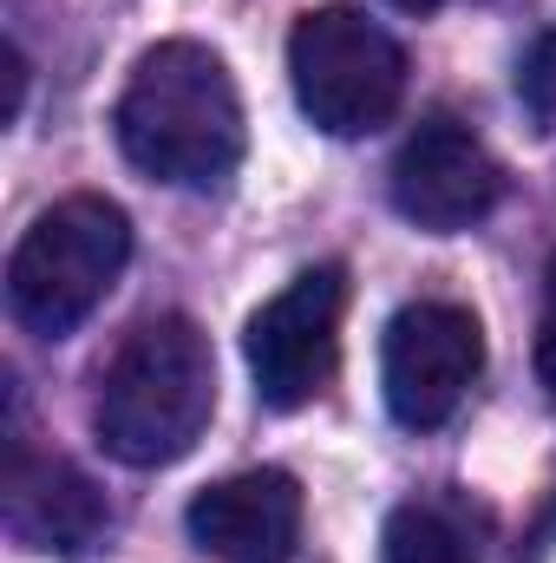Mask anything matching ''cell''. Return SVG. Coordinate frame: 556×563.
<instances>
[{
  "mask_svg": "<svg viewBox=\"0 0 556 563\" xmlns=\"http://www.w3.org/2000/svg\"><path fill=\"white\" fill-rule=\"evenodd\" d=\"M119 151L144 177L177 190H216L243 164V99L230 66L197 40H157L119 92Z\"/></svg>",
  "mask_w": 556,
  "mask_h": 563,
  "instance_id": "obj_1",
  "label": "cell"
},
{
  "mask_svg": "<svg viewBox=\"0 0 556 563\" xmlns=\"http://www.w3.org/2000/svg\"><path fill=\"white\" fill-rule=\"evenodd\" d=\"M216 413V354L190 314H151L125 334L99 380V445L132 465L157 472L184 459Z\"/></svg>",
  "mask_w": 556,
  "mask_h": 563,
  "instance_id": "obj_2",
  "label": "cell"
},
{
  "mask_svg": "<svg viewBox=\"0 0 556 563\" xmlns=\"http://www.w3.org/2000/svg\"><path fill=\"white\" fill-rule=\"evenodd\" d=\"M132 263V217L112 197H59L7 256V308L26 334L66 341Z\"/></svg>",
  "mask_w": 556,
  "mask_h": 563,
  "instance_id": "obj_3",
  "label": "cell"
},
{
  "mask_svg": "<svg viewBox=\"0 0 556 563\" xmlns=\"http://www.w3.org/2000/svg\"><path fill=\"white\" fill-rule=\"evenodd\" d=\"M294 106L327 139H367L393 125L407 99V46L347 0L308 7L288 33Z\"/></svg>",
  "mask_w": 556,
  "mask_h": 563,
  "instance_id": "obj_4",
  "label": "cell"
},
{
  "mask_svg": "<svg viewBox=\"0 0 556 563\" xmlns=\"http://www.w3.org/2000/svg\"><path fill=\"white\" fill-rule=\"evenodd\" d=\"M341 308H347V276L334 263L321 269H301L281 295H269L249 328H243V354H249V380H256V400L294 413L308 407L327 380H334V361H341Z\"/></svg>",
  "mask_w": 556,
  "mask_h": 563,
  "instance_id": "obj_5",
  "label": "cell"
},
{
  "mask_svg": "<svg viewBox=\"0 0 556 563\" xmlns=\"http://www.w3.org/2000/svg\"><path fill=\"white\" fill-rule=\"evenodd\" d=\"M485 374V328L471 308L458 301H413L387 321V341H380V394H387V413L407 426V432H432L445 426L471 380Z\"/></svg>",
  "mask_w": 556,
  "mask_h": 563,
  "instance_id": "obj_6",
  "label": "cell"
},
{
  "mask_svg": "<svg viewBox=\"0 0 556 563\" xmlns=\"http://www.w3.org/2000/svg\"><path fill=\"white\" fill-rule=\"evenodd\" d=\"M393 210L425 230V236H458L471 223H485L498 210V190H504V170L498 157L485 151V139L458 119H425L413 139L400 144L393 157Z\"/></svg>",
  "mask_w": 556,
  "mask_h": 563,
  "instance_id": "obj_7",
  "label": "cell"
},
{
  "mask_svg": "<svg viewBox=\"0 0 556 563\" xmlns=\"http://www.w3.org/2000/svg\"><path fill=\"white\" fill-rule=\"evenodd\" d=\"M0 525L20 551H46V558H86L105 531H112V505L105 492L66 465V459H26L20 445L7 452V478H0Z\"/></svg>",
  "mask_w": 556,
  "mask_h": 563,
  "instance_id": "obj_8",
  "label": "cell"
},
{
  "mask_svg": "<svg viewBox=\"0 0 556 563\" xmlns=\"http://www.w3.org/2000/svg\"><path fill=\"white\" fill-rule=\"evenodd\" d=\"M184 525L223 563H288L301 544V485L276 465L216 478L190 498Z\"/></svg>",
  "mask_w": 556,
  "mask_h": 563,
  "instance_id": "obj_9",
  "label": "cell"
},
{
  "mask_svg": "<svg viewBox=\"0 0 556 563\" xmlns=\"http://www.w3.org/2000/svg\"><path fill=\"white\" fill-rule=\"evenodd\" d=\"M380 563H471V538L445 505H400L387 518Z\"/></svg>",
  "mask_w": 556,
  "mask_h": 563,
  "instance_id": "obj_10",
  "label": "cell"
},
{
  "mask_svg": "<svg viewBox=\"0 0 556 563\" xmlns=\"http://www.w3.org/2000/svg\"><path fill=\"white\" fill-rule=\"evenodd\" d=\"M518 92L544 112V119H556V33L551 40H537V53L524 59V73H518Z\"/></svg>",
  "mask_w": 556,
  "mask_h": 563,
  "instance_id": "obj_11",
  "label": "cell"
},
{
  "mask_svg": "<svg viewBox=\"0 0 556 563\" xmlns=\"http://www.w3.org/2000/svg\"><path fill=\"white\" fill-rule=\"evenodd\" d=\"M537 380L556 400V263H551V282H544V314H537Z\"/></svg>",
  "mask_w": 556,
  "mask_h": 563,
  "instance_id": "obj_12",
  "label": "cell"
},
{
  "mask_svg": "<svg viewBox=\"0 0 556 563\" xmlns=\"http://www.w3.org/2000/svg\"><path fill=\"white\" fill-rule=\"evenodd\" d=\"M0 73H7V125H20V106H26V59H20V46H7L0 53Z\"/></svg>",
  "mask_w": 556,
  "mask_h": 563,
  "instance_id": "obj_13",
  "label": "cell"
},
{
  "mask_svg": "<svg viewBox=\"0 0 556 563\" xmlns=\"http://www.w3.org/2000/svg\"><path fill=\"white\" fill-rule=\"evenodd\" d=\"M400 13H432V7H445V0H393Z\"/></svg>",
  "mask_w": 556,
  "mask_h": 563,
  "instance_id": "obj_14",
  "label": "cell"
}]
</instances>
